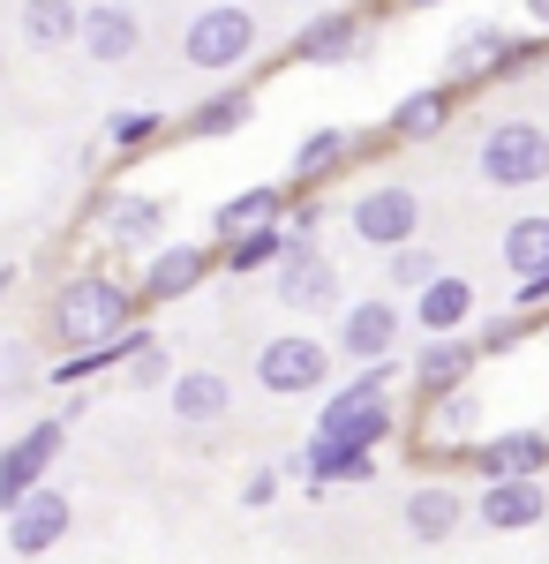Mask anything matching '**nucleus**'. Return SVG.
<instances>
[{
  "instance_id": "obj_37",
  "label": "nucleus",
  "mask_w": 549,
  "mask_h": 564,
  "mask_svg": "<svg viewBox=\"0 0 549 564\" xmlns=\"http://www.w3.org/2000/svg\"><path fill=\"white\" fill-rule=\"evenodd\" d=\"M512 308H519V316L549 308V271H535V279H512Z\"/></svg>"
},
{
  "instance_id": "obj_36",
  "label": "nucleus",
  "mask_w": 549,
  "mask_h": 564,
  "mask_svg": "<svg viewBox=\"0 0 549 564\" xmlns=\"http://www.w3.org/2000/svg\"><path fill=\"white\" fill-rule=\"evenodd\" d=\"M279 489H287V475H279V467H249L234 497H241V512H271V505H279Z\"/></svg>"
},
{
  "instance_id": "obj_28",
  "label": "nucleus",
  "mask_w": 549,
  "mask_h": 564,
  "mask_svg": "<svg viewBox=\"0 0 549 564\" xmlns=\"http://www.w3.org/2000/svg\"><path fill=\"white\" fill-rule=\"evenodd\" d=\"M497 257H505L512 279H535V271H549V212L512 218L505 234H497Z\"/></svg>"
},
{
  "instance_id": "obj_14",
  "label": "nucleus",
  "mask_w": 549,
  "mask_h": 564,
  "mask_svg": "<svg viewBox=\"0 0 549 564\" xmlns=\"http://www.w3.org/2000/svg\"><path fill=\"white\" fill-rule=\"evenodd\" d=\"M474 436H482V399L466 384V391H444V399L422 406V444H415V452H422V467L429 459L444 467V459H466V452H474Z\"/></svg>"
},
{
  "instance_id": "obj_26",
  "label": "nucleus",
  "mask_w": 549,
  "mask_h": 564,
  "mask_svg": "<svg viewBox=\"0 0 549 564\" xmlns=\"http://www.w3.org/2000/svg\"><path fill=\"white\" fill-rule=\"evenodd\" d=\"M15 31H23L31 53H61V45L84 39V8L76 0H23L15 8Z\"/></svg>"
},
{
  "instance_id": "obj_41",
  "label": "nucleus",
  "mask_w": 549,
  "mask_h": 564,
  "mask_svg": "<svg viewBox=\"0 0 549 564\" xmlns=\"http://www.w3.org/2000/svg\"><path fill=\"white\" fill-rule=\"evenodd\" d=\"M0 406H8V391H0Z\"/></svg>"
},
{
  "instance_id": "obj_23",
  "label": "nucleus",
  "mask_w": 549,
  "mask_h": 564,
  "mask_svg": "<svg viewBox=\"0 0 549 564\" xmlns=\"http://www.w3.org/2000/svg\"><path fill=\"white\" fill-rule=\"evenodd\" d=\"M452 106H460V90H452V84H422V90H407V98L391 106L384 135H391V143H437V135L452 129Z\"/></svg>"
},
{
  "instance_id": "obj_6",
  "label": "nucleus",
  "mask_w": 549,
  "mask_h": 564,
  "mask_svg": "<svg viewBox=\"0 0 549 564\" xmlns=\"http://www.w3.org/2000/svg\"><path fill=\"white\" fill-rule=\"evenodd\" d=\"M256 53V8L241 0H212V8H196L189 15V31H181V61L189 68H241Z\"/></svg>"
},
{
  "instance_id": "obj_13",
  "label": "nucleus",
  "mask_w": 549,
  "mask_h": 564,
  "mask_svg": "<svg viewBox=\"0 0 549 564\" xmlns=\"http://www.w3.org/2000/svg\"><path fill=\"white\" fill-rule=\"evenodd\" d=\"M68 527H76V505H68V489H31L15 512H8V557H45V550H61L68 542Z\"/></svg>"
},
{
  "instance_id": "obj_12",
  "label": "nucleus",
  "mask_w": 549,
  "mask_h": 564,
  "mask_svg": "<svg viewBox=\"0 0 549 564\" xmlns=\"http://www.w3.org/2000/svg\"><path fill=\"white\" fill-rule=\"evenodd\" d=\"M466 467L482 481H549V430H489L474 436Z\"/></svg>"
},
{
  "instance_id": "obj_19",
  "label": "nucleus",
  "mask_w": 549,
  "mask_h": 564,
  "mask_svg": "<svg viewBox=\"0 0 549 564\" xmlns=\"http://www.w3.org/2000/svg\"><path fill=\"white\" fill-rule=\"evenodd\" d=\"M474 308H482L474 279L444 271V279H429L422 294H415V324H422V339H466L474 332Z\"/></svg>"
},
{
  "instance_id": "obj_5",
  "label": "nucleus",
  "mask_w": 549,
  "mask_h": 564,
  "mask_svg": "<svg viewBox=\"0 0 549 564\" xmlns=\"http://www.w3.org/2000/svg\"><path fill=\"white\" fill-rule=\"evenodd\" d=\"M346 226H354V241L362 249H415V234H422V188L415 181H369L354 204H346Z\"/></svg>"
},
{
  "instance_id": "obj_4",
  "label": "nucleus",
  "mask_w": 549,
  "mask_h": 564,
  "mask_svg": "<svg viewBox=\"0 0 549 564\" xmlns=\"http://www.w3.org/2000/svg\"><path fill=\"white\" fill-rule=\"evenodd\" d=\"M332 339H316V332H279V339H263L256 347V391H271V399H309V391L332 384Z\"/></svg>"
},
{
  "instance_id": "obj_20",
  "label": "nucleus",
  "mask_w": 549,
  "mask_h": 564,
  "mask_svg": "<svg viewBox=\"0 0 549 564\" xmlns=\"http://www.w3.org/2000/svg\"><path fill=\"white\" fill-rule=\"evenodd\" d=\"M474 520L489 527V534H527V527H542L549 520V481H482Z\"/></svg>"
},
{
  "instance_id": "obj_11",
  "label": "nucleus",
  "mask_w": 549,
  "mask_h": 564,
  "mask_svg": "<svg viewBox=\"0 0 549 564\" xmlns=\"http://www.w3.org/2000/svg\"><path fill=\"white\" fill-rule=\"evenodd\" d=\"M98 218H106V241L128 249V257H159L166 249V226H173V204L166 196H136V188H98Z\"/></svg>"
},
{
  "instance_id": "obj_39",
  "label": "nucleus",
  "mask_w": 549,
  "mask_h": 564,
  "mask_svg": "<svg viewBox=\"0 0 549 564\" xmlns=\"http://www.w3.org/2000/svg\"><path fill=\"white\" fill-rule=\"evenodd\" d=\"M399 8H444V0H391V15H399Z\"/></svg>"
},
{
  "instance_id": "obj_35",
  "label": "nucleus",
  "mask_w": 549,
  "mask_h": 564,
  "mask_svg": "<svg viewBox=\"0 0 549 564\" xmlns=\"http://www.w3.org/2000/svg\"><path fill=\"white\" fill-rule=\"evenodd\" d=\"M279 226H287V241H316V234H324V196H316V188H294V204H287Z\"/></svg>"
},
{
  "instance_id": "obj_25",
  "label": "nucleus",
  "mask_w": 549,
  "mask_h": 564,
  "mask_svg": "<svg viewBox=\"0 0 549 564\" xmlns=\"http://www.w3.org/2000/svg\"><path fill=\"white\" fill-rule=\"evenodd\" d=\"M287 204H294L287 181H263V188H249V196H226V204L212 212V241H234V234H256V226H279Z\"/></svg>"
},
{
  "instance_id": "obj_38",
  "label": "nucleus",
  "mask_w": 549,
  "mask_h": 564,
  "mask_svg": "<svg viewBox=\"0 0 549 564\" xmlns=\"http://www.w3.org/2000/svg\"><path fill=\"white\" fill-rule=\"evenodd\" d=\"M519 8H527V23H535V31L549 39V0H519Z\"/></svg>"
},
{
  "instance_id": "obj_33",
  "label": "nucleus",
  "mask_w": 549,
  "mask_h": 564,
  "mask_svg": "<svg viewBox=\"0 0 549 564\" xmlns=\"http://www.w3.org/2000/svg\"><path fill=\"white\" fill-rule=\"evenodd\" d=\"M23 384H45L39 347L31 339H0V391H23Z\"/></svg>"
},
{
  "instance_id": "obj_16",
  "label": "nucleus",
  "mask_w": 549,
  "mask_h": 564,
  "mask_svg": "<svg viewBox=\"0 0 549 564\" xmlns=\"http://www.w3.org/2000/svg\"><path fill=\"white\" fill-rule=\"evenodd\" d=\"M399 527H407L422 550H444V542L466 527V497L444 475H422L415 489H407V505H399Z\"/></svg>"
},
{
  "instance_id": "obj_9",
  "label": "nucleus",
  "mask_w": 549,
  "mask_h": 564,
  "mask_svg": "<svg viewBox=\"0 0 549 564\" xmlns=\"http://www.w3.org/2000/svg\"><path fill=\"white\" fill-rule=\"evenodd\" d=\"M218 271V241H166L159 257H143V271H136V302H189L204 279Z\"/></svg>"
},
{
  "instance_id": "obj_29",
  "label": "nucleus",
  "mask_w": 549,
  "mask_h": 564,
  "mask_svg": "<svg viewBox=\"0 0 549 564\" xmlns=\"http://www.w3.org/2000/svg\"><path fill=\"white\" fill-rule=\"evenodd\" d=\"M256 121V90H212L196 113H189V135L196 143H218V135H241Z\"/></svg>"
},
{
  "instance_id": "obj_34",
  "label": "nucleus",
  "mask_w": 549,
  "mask_h": 564,
  "mask_svg": "<svg viewBox=\"0 0 549 564\" xmlns=\"http://www.w3.org/2000/svg\"><path fill=\"white\" fill-rule=\"evenodd\" d=\"M429 279H444V263H437V249H391V286L422 294Z\"/></svg>"
},
{
  "instance_id": "obj_27",
  "label": "nucleus",
  "mask_w": 549,
  "mask_h": 564,
  "mask_svg": "<svg viewBox=\"0 0 549 564\" xmlns=\"http://www.w3.org/2000/svg\"><path fill=\"white\" fill-rule=\"evenodd\" d=\"M294 241H287V226H256V234H234V241H218V271L226 279H256V271H279Z\"/></svg>"
},
{
  "instance_id": "obj_3",
  "label": "nucleus",
  "mask_w": 549,
  "mask_h": 564,
  "mask_svg": "<svg viewBox=\"0 0 549 564\" xmlns=\"http://www.w3.org/2000/svg\"><path fill=\"white\" fill-rule=\"evenodd\" d=\"M474 174H482V188H535V181H549V129L535 113L489 121L482 143H474Z\"/></svg>"
},
{
  "instance_id": "obj_1",
  "label": "nucleus",
  "mask_w": 549,
  "mask_h": 564,
  "mask_svg": "<svg viewBox=\"0 0 549 564\" xmlns=\"http://www.w3.org/2000/svg\"><path fill=\"white\" fill-rule=\"evenodd\" d=\"M136 316H143L136 279L90 263V271H68V279L53 286V302H45V332H53V347H61V354H90V347L128 339V332H136Z\"/></svg>"
},
{
  "instance_id": "obj_24",
  "label": "nucleus",
  "mask_w": 549,
  "mask_h": 564,
  "mask_svg": "<svg viewBox=\"0 0 549 564\" xmlns=\"http://www.w3.org/2000/svg\"><path fill=\"white\" fill-rule=\"evenodd\" d=\"M354 151H362V135H354V129H309L294 143V159H287V188H316V181H332Z\"/></svg>"
},
{
  "instance_id": "obj_15",
  "label": "nucleus",
  "mask_w": 549,
  "mask_h": 564,
  "mask_svg": "<svg viewBox=\"0 0 549 564\" xmlns=\"http://www.w3.org/2000/svg\"><path fill=\"white\" fill-rule=\"evenodd\" d=\"M362 53H369V23H362L354 8H324V15H309L294 31L301 68H346V61H362Z\"/></svg>"
},
{
  "instance_id": "obj_32",
  "label": "nucleus",
  "mask_w": 549,
  "mask_h": 564,
  "mask_svg": "<svg viewBox=\"0 0 549 564\" xmlns=\"http://www.w3.org/2000/svg\"><path fill=\"white\" fill-rule=\"evenodd\" d=\"M466 339H474V354H482V361H489V354H512L519 339H527V316H519V308H497V316H482Z\"/></svg>"
},
{
  "instance_id": "obj_40",
  "label": "nucleus",
  "mask_w": 549,
  "mask_h": 564,
  "mask_svg": "<svg viewBox=\"0 0 549 564\" xmlns=\"http://www.w3.org/2000/svg\"><path fill=\"white\" fill-rule=\"evenodd\" d=\"M8 286H15V263H0V294H8Z\"/></svg>"
},
{
  "instance_id": "obj_31",
  "label": "nucleus",
  "mask_w": 549,
  "mask_h": 564,
  "mask_svg": "<svg viewBox=\"0 0 549 564\" xmlns=\"http://www.w3.org/2000/svg\"><path fill=\"white\" fill-rule=\"evenodd\" d=\"M173 377H181V369H173V354L159 347L143 324H136V339H128V361H121V384H128V391H166Z\"/></svg>"
},
{
  "instance_id": "obj_22",
  "label": "nucleus",
  "mask_w": 549,
  "mask_h": 564,
  "mask_svg": "<svg viewBox=\"0 0 549 564\" xmlns=\"http://www.w3.org/2000/svg\"><path fill=\"white\" fill-rule=\"evenodd\" d=\"M166 406L181 430H212V422H226L234 414V384L218 377V369H181L166 384Z\"/></svg>"
},
{
  "instance_id": "obj_30",
  "label": "nucleus",
  "mask_w": 549,
  "mask_h": 564,
  "mask_svg": "<svg viewBox=\"0 0 549 564\" xmlns=\"http://www.w3.org/2000/svg\"><path fill=\"white\" fill-rule=\"evenodd\" d=\"M159 135H166V113H159V106H121V113H106V151H114V159L151 151Z\"/></svg>"
},
{
  "instance_id": "obj_17",
  "label": "nucleus",
  "mask_w": 549,
  "mask_h": 564,
  "mask_svg": "<svg viewBox=\"0 0 549 564\" xmlns=\"http://www.w3.org/2000/svg\"><path fill=\"white\" fill-rule=\"evenodd\" d=\"M505 53H512V31H505V23H466V31H452V45H444V84H452V90L497 84Z\"/></svg>"
},
{
  "instance_id": "obj_2",
  "label": "nucleus",
  "mask_w": 549,
  "mask_h": 564,
  "mask_svg": "<svg viewBox=\"0 0 549 564\" xmlns=\"http://www.w3.org/2000/svg\"><path fill=\"white\" fill-rule=\"evenodd\" d=\"M399 369H407V361L384 354V361H369V369H354L338 391H324V406H316V436L377 452L384 436L399 430V406H391V377H399Z\"/></svg>"
},
{
  "instance_id": "obj_7",
  "label": "nucleus",
  "mask_w": 549,
  "mask_h": 564,
  "mask_svg": "<svg viewBox=\"0 0 549 564\" xmlns=\"http://www.w3.org/2000/svg\"><path fill=\"white\" fill-rule=\"evenodd\" d=\"M61 452H68V422H61V414H45V422H31V430L8 436V452H0V520H8L31 489L53 481Z\"/></svg>"
},
{
  "instance_id": "obj_18",
  "label": "nucleus",
  "mask_w": 549,
  "mask_h": 564,
  "mask_svg": "<svg viewBox=\"0 0 549 564\" xmlns=\"http://www.w3.org/2000/svg\"><path fill=\"white\" fill-rule=\"evenodd\" d=\"M76 45H84L98 68H121V61L143 53V15H136L128 0H90L84 8V39Z\"/></svg>"
},
{
  "instance_id": "obj_21",
  "label": "nucleus",
  "mask_w": 549,
  "mask_h": 564,
  "mask_svg": "<svg viewBox=\"0 0 549 564\" xmlns=\"http://www.w3.org/2000/svg\"><path fill=\"white\" fill-rule=\"evenodd\" d=\"M407 369H415V391H422V406H429V399H444V391L474 384L482 354H474V339H422V354H415Z\"/></svg>"
},
{
  "instance_id": "obj_8",
  "label": "nucleus",
  "mask_w": 549,
  "mask_h": 564,
  "mask_svg": "<svg viewBox=\"0 0 549 564\" xmlns=\"http://www.w3.org/2000/svg\"><path fill=\"white\" fill-rule=\"evenodd\" d=\"M271 286H279V308H301V316H338L346 308V279L316 241H294L271 271Z\"/></svg>"
},
{
  "instance_id": "obj_10",
  "label": "nucleus",
  "mask_w": 549,
  "mask_h": 564,
  "mask_svg": "<svg viewBox=\"0 0 549 564\" xmlns=\"http://www.w3.org/2000/svg\"><path fill=\"white\" fill-rule=\"evenodd\" d=\"M399 332H407V308L391 302V294H369V302L338 308L332 354H338V361H354V369H369V361H384V354H399Z\"/></svg>"
}]
</instances>
